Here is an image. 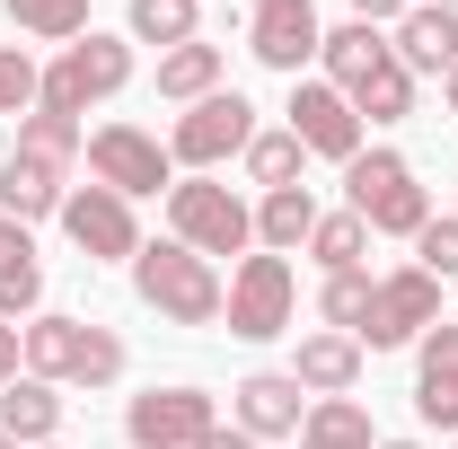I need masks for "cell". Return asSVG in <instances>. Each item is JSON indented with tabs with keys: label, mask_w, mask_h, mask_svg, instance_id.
<instances>
[{
	"label": "cell",
	"mask_w": 458,
	"mask_h": 449,
	"mask_svg": "<svg viewBox=\"0 0 458 449\" xmlns=\"http://www.w3.org/2000/svg\"><path fill=\"white\" fill-rule=\"evenodd\" d=\"M132 291H141V309H159L168 326H221V300H229V282L212 274V256H194V247H176V238H150V247L132 256Z\"/></svg>",
	"instance_id": "1"
},
{
	"label": "cell",
	"mask_w": 458,
	"mask_h": 449,
	"mask_svg": "<svg viewBox=\"0 0 458 449\" xmlns=\"http://www.w3.org/2000/svg\"><path fill=\"white\" fill-rule=\"evenodd\" d=\"M344 212H361L370 238H414V229L432 221V194L414 185L405 150H361V159L344 168Z\"/></svg>",
	"instance_id": "2"
},
{
	"label": "cell",
	"mask_w": 458,
	"mask_h": 449,
	"mask_svg": "<svg viewBox=\"0 0 458 449\" xmlns=\"http://www.w3.org/2000/svg\"><path fill=\"white\" fill-rule=\"evenodd\" d=\"M168 238L194 256H247L256 247V212L229 194L221 176H176L168 185Z\"/></svg>",
	"instance_id": "3"
},
{
	"label": "cell",
	"mask_w": 458,
	"mask_h": 449,
	"mask_svg": "<svg viewBox=\"0 0 458 449\" xmlns=\"http://www.w3.org/2000/svg\"><path fill=\"white\" fill-rule=\"evenodd\" d=\"M114 89H132V45L89 27L80 45H62V54H54L45 89H36V106H45V114H71V123H80V114L98 106V97H114Z\"/></svg>",
	"instance_id": "4"
},
{
	"label": "cell",
	"mask_w": 458,
	"mask_h": 449,
	"mask_svg": "<svg viewBox=\"0 0 458 449\" xmlns=\"http://www.w3.org/2000/svg\"><path fill=\"white\" fill-rule=\"evenodd\" d=\"M247 141H256V106H247L238 89H212V97H194V106L168 123V159L185 176H212L221 159H247Z\"/></svg>",
	"instance_id": "5"
},
{
	"label": "cell",
	"mask_w": 458,
	"mask_h": 449,
	"mask_svg": "<svg viewBox=\"0 0 458 449\" xmlns=\"http://www.w3.org/2000/svg\"><path fill=\"white\" fill-rule=\"evenodd\" d=\"M291 309H300V274H291V256H238V274H229V300H221V318H229V335L238 343H274L291 335Z\"/></svg>",
	"instance_id": "6"
},
{
	"label": "cell",
	"mask_w": 458,
	"mask_h": 449,
	"mask_svg": "<svg viewBox=\"0 0 458 449\" xmlns=\"http://www.w3.org/2000/svg\"><path fill=\"white\" fill-rule=\"evenodd\" d=\"M80 159H89V176H98V185H114L123 203H141V194H168V185H176L168 141H159V132H141V123H98Z\"/></svg>",
	"instance_id": "7"
},
{
	"label": "cell",
	"mask_w": 458,
	"mask_h": 449,
	"mask_svg": "<svg viewBox=\"0 0 458 449\" xmlns=\"http://www.w3.org/2000/svg\"><path fill=\"white\" fill-rule=\"evenodd\" d=\"M432 326H441V282L423 274V265H397V274H379V291H370L361 352H405V343H423Z\"/></svg>",
	"instance_id": "8"
},
{
	"label": "cell",
	"mask_w": 458,
	"mask_h": 449,
	"mask_svg": "<svg viewBox=\"0 0 458 449\" xmlns=\"http://www.w3.org/2000/svg\"><path fill=\"white\" fill-rule=\"evenodd\" d=\"M62 238L89 256V265H132L141 256V221L114 185H71L62 194Z\"/></svg>",
	"instance_id": "9"
},
{
	"label": "cell",
	"mask_w": 458,
	"mask_h": 449,
	"mask_svg": "<svg viewBox=\"0 0 458 449\" xmlns=\"http://www.w3.org/2000/svg\"><path fill=\"white\" fill-rule=\"evenodd\" d=\"M203 432H221V396H203V388H141L123 405L132 449H194Z\"/></svg>",
	"instance_id": "10"
},
{
	"label": "cell",
	"mask_w": 458,
	"mask_h": 449,
	"mask_svg": "<svg viewBox=\"0 0 458 449\" xmlns=\"http://www.w3.org/2000/svg\"><path fill=\"white\" fill-rule=\"evenodd\" d=\"M291 141L309 150V159H335V168H352L361 159V114H352V97H344L335 80H291Z\"/></svg>",
	"instance_id": "11"
},
{
	"label": "cell",
	"mask_w": 458,
	"mask_h": 449,
	"mask_svg": "<svg viewBox=\"0 0 458 449\" xmlns=\"http://www.w3.org/2000/svg\"><path fill=\"white\" fill-rule=\"evenodd\" d=\"M318 45H327V18H318V0H256V9H247V54L265 62V71L300 80V71L318 62Z\"/></svg>",
	"instance_id": "12"
},
{
	"label": "cell",
	"mask_w": 458,
	"mask_h": 449,
	"mask_svg": "<svg viewBox=\"0 0 458 449\" xmlns=\"http://www.w3.org/2000/svg\"><path fill=\"white\" fill-rule=\"evenodd\" d=\"M229 423H238L247 441H300V423H309V388H300L291 370H256V379L229 388Z\"/></svg>",
	"instance_id": "13"
},
{
	"label": "cell",
	"mask_w": 458,
	"mask_h": 449,
	"mask_svg": "<svg viewBox=\"0 0 458 449\" xmlns=\"http://www.w3.org/2000/svg\"><path fill=\"white\" fill-rule=\"evenodd\" d=\"M388 54L414 71V80H450V62H458V9H405L397 27H388Z\"/></svg>",
	"instance_id": "14"
},
{
	"label": "cell",
	"mask_w": 458,
	"mask_h": 449,
	"mask_svg": "<svg viewBox=\"0 0 458 449\" xmlns=\"http://www.w3.org/2000/svg\"><path fill=\"white\" fill-rule=\"evenodd\" d=\"M414 414L432 423V432H450L458 441V326L441 318L432 335H423V370H414Z\"/></svg>",
	"instance_id": "15"
},
{
	"label": "cell",
	"mask_w": 458,
	"mask_h": 449,
	"mask_svg": "<svg viewBox=\"0 0 458 449\" xmlns=\"http://www.w3.org/2000/svg\"><path fill=\"white\" fill-rule=\"evenodd\" d=\"M62 176H71V168H45V159L9 150V159H0V221H27V229L62 221V194H71Z\"/></svg>",
	"instance_id": "16"
},
{
	"label": "cell",
	"mask_w": 458,
	"mask_h": 449,
	"mask_svg": "<svg viewBox=\"0 0 458 449\" xmlns=\"http://www.w3.org/2000/svg\"><path fill=\"white\" fill-rule=\"evenodd\" d=\"M80 343H89V318H62V309H36V318L18 326L27 379H54V388H71V370H80Z\"/></svg>",
	"instance_id": "17"
},
{
	"label": "cell",
	"mask_w": 458,
	"mask_h": 449,
	"mask_svg": "<svg viewBox=\"0 0 458 449\" xmlns=\"http://www.w3.org/2000/svg\"><path fill=\"white\" fill-rule=\"evenodd\" d=\"M291 379H300L309 396H352V388H361V343L335 335V326L300 335V352H291Z\"/></svg>",
	"instance_id": "18"
},
{
	"label": "cell",
	"mask_w": 458,
	"mask_h": 449,
	"mask_svg": "<svg viewBox=\"0 0 458 449\" xmlns=\"http://www.w3.org/2000/svg\"><path fill=\"white\" fill-rule=\"evenodd\" d=\"M379 62H397L388 54V27H361V18H344V27H327V45H318V80H335L344 97L379 71Z\"/></svg>",
	"instance_id": "19"
},
{
	"label": "cell",
	"mask_w": 458,
	"mask_h": 449,
	"mask_svg": "<svg viewBox=\"0 0 458 449\" xmlns=\"http://www.w3.org/2000/svg\"><path fill=\"white\" fill-rule=\"evenodd\" d=\"M0 432H9L18 449L62 441V388H54V379H27V370H18V379L0 388Z\"/></svg>",
	"instance_id": "20"
},
{
	"label": "cell",
	"mask_w": 458,
	"mask_h": 449,
	"mask_svg": "<svg viewBox=\"0 0 458 449\" xmlns=\"http://www.w3.org/2000/svg\"><path fill=\"white\" fill-rule=\"evenodd\" d=\"M309 229H318V194H309V185H283V194L256 203V247H265V256H300Z\"/></svg>",
	"instance_id": "21"
},
{
	"label": "cell",
	"mask_w": 458,
	"mask_h": 449,
	"mask_svg": "<svg viewBox=\"0 0 458 449\" xmlns=\"http://www.w3.org/2000/svg\"><path fill=\"white\" fill-rule=\"evenodd\" d=\"M300 449H379L361 396H309V423H300Z\"/></svg>",
	"instance_id": "22"
},
{
	"label": "cell",
	"mask_w": 458,
	"mask_h": 449,
	"mask_svg": "<svg viewBox=\"0 0 458 449\" xmlns=\"http://www.w3.org/2000/svg\"><path fill=\"white\" fill-rule=\"evenodd\" d=\"M221 71H229V54L221 45H176V54H159V97H176V106H194V97H212L221 89Z\"/></svg>",
	"instance_id": "23"
},
{
	"label": "cell",
	"mask_w": 458,
	"mask_h": 449,
	"mask_svg": "<svg viewBox=\"0 0 458 449\" xmlns=\"http://www.w3.org/2000/svg\"><path fill=\"white\" fill-rule=\"evenodd\" d=\"M123 27H132V45H159V54H176V45H194V27H203V0H132V9H123Z\"/></svg>",
	"instance_id": "24"
},
{
	"label": "cell",
	"mask_w": 458,
	"mask_h": 449,
	"mask_svg": "<svg viewBox=\"0 0 458 449\" xmlns=\"http://www.w3.org/2000/svg\"><path fill=\"white\" fill-rule=\"evenodd\" d=\"M309 256H318V274H352V265L370 256V221H361V212H318Z\"/></svg>",
	"instance_id": "25"
},
{
	"label": "cell",
	"mask_w": 458,
	"mask_h": 449,
	"mask_svg": "<svg viewBox=\"0 0 458 449\" xmlns=\"http://www.w3.org/2000/svg\"><path fill=\"white\" fill-rule=\"evenodd\" d=\"M370 291H379V282H370V265H352V274H327V282H318V318H327L335 335H352V343H361Z\"/></svg>",
	"instance_id": "26"
},
{
	"label": "cell",
	"mask_w": 458,
	"mask_h": 449,
	"mask_svg": "<svg viewBox=\"0 0 458 449\" xmlns=\"http://www.w3.org/2000/svg\"><path fill=\"white\" fill-rule=\"evenodd\" d=\"M352 114H361V123H405V114H414V71H405V62H379V71L352 89Z\"/></svg>",
	"instance_id": "27"
},
{
	"label": "cell",
	"mask_w": 458,
	"mask_h": 449,
	"mask_svg": "<svg viewBox=\"0 0 458 449\" xmlns=\"http://www.w3.org/2000/svg\"><path fill=\"white\" fill-rule=\"evenodd\" d=\"M9 18L36 45H80L89 36V0H9Z\"/></svg>",
	"instance_id": "28"
},
{
	"label": "cell",
	"mask_w": 458,
	"mask_h": 449,
	"mask_svg": "<svg viewBox=\"0 0 458 449\" xmlns=\"http://www.w3.org/2000/svg\"><path fill=\"white\" fill-rule=\"evenodd\" d=\"M18 150H27V159H45V168H71V159H80V150H89V132H80V123H71V114H18Z\"/></svg>",
	"instance_id": "29"
},
{
	"label": "cell",
	"mask_w": 458,
	"mask_h": 449,
	"mask_svg": "<svg viewBox=\"0 0 458 449\" xmlns=\"http://www.w3.org/2000/svg\"><path fill=\"white\" fill-rule=\"evenodd\" d=\"M300 168H309V150L291 141V123H283V132H256V141H247V176H256L265 194H283V185H300Z\"/></svg>",
	"instance_id": "30"
},
{
	"label": "cell",
	"mask_w": 458,
	"mask_h": 449,
	"mask_svg": "<svg viewBox=\"0 0 458 449\" xmlns=\"http://www.w3.org/2000/svg\"><path fill=\"white\" fill-rule=\"evenodd\" d=\"M123 379V335L114 326H89V343H80V370H71V388H114Z\"/></svg>",
	"instance_id": "31"
},
{
	"label": "cell",
	"mask_w": 458,
	"mask_h": 449,
	"mask_svg": "<svg viewBox=\"0 0 458 449\" xmlns=\"http://www.w3.org/2000/svg\"><path fill=\"white\" fill-rule=\"evenodd\" d=\"M36 309H45V265H36V256H27V265H0V318L27 326Z\"/></svg>",
	"instance_id": "32"
},
{
	"label": "cell",
	"mask_w": 458,
	"mask_h": 449,
	"mask_svg": "<svg viewBox=\"0 0 458 449\" xmlns=\"http://www.w3.org/2000/svg\"><path fill=\"white\" fill-rule=\"evenodd\" d=\"M414 265H423L432 282H450V274H458V212H450V221L432 212V221L414 229Z\"/></svg>",
	"instance_id": "33"
},
{
	"label": "cell",
	"mask_w": 458,
	"mask_h": 449,
	"mask_svg": "<svg viewBox=\"0 0 458 449\" xmlns=\"http://www.w3.org/2000/svg\"><path fill=\"white\" fill-rule=\"evenodd\" d=\"M36 89H45V71L18 45H0V114H36Z\"/></svg>",
	"instance_id": "34"
},
{
	"label": "cell",
	"mask_w": 458,
	"mask_h": 449,
	"mask_svg": "<svg viewBox=\"0 0 458 449\" xmlns=\"http://www.w3.org/2000/svg\"><path fill=\"white\" fill-rule=\"evenodd\" d=\"M405 9H414V0H352V18H361V27H397Z\"/></svg>",
	"instance_id": "35"
},
{
	"label": "cell",
	"mask_w": 458,
	"mask_h": 449,
	"mask_svg": "<svg viewBox=\"0 0 458 449\" xmlns=\"http://www.w3.org/2000/svg\"><path fill=\"white\" fill-rule=\"evenodd\" d=\"M36 256V238H27V221H0V265H27Z\"/></svg>",
	"instance_id": "36"
},
{
	"label": "cell",
	"mask_w": 458,
	"mask_h": 449,
	"mask_svg": "<svg viewBox=\"0 0 458 449\" xmlns=\"http://www.w3.org/2000/svg\"><path fill=\"white\" fill-rule=\"evenodd\" d=\"M18 370H27V352H18V326H9V318H0V388H9V379H18Z\"/></svg>",
	"instance_id": "37"
},
{
	"label": "cell",
	"mask_w": 458,
	"mask_h": 449,
	"mask_svg": "<svg viewBox=\"0 0 458 449\" xmlns=\"http://www.w3.org/2000/svg\"><path fill=\"white\" fill-rule=\"evenodd\" d=\"M194 449H265V441H247L238 423H221V432H203V441H194Z\"/></svg>",
	"instance_id": "38"
},
{
	"label": "cell",
	"mask_w": 458,
	"mask_h": 449,
	"mask_svg": "<svg viewBox=\"0 0 458 449\" xmlns=\"http://www.w3.org/2000/svg\"><path fill=\"white\" fill-rule=\"evenodd\" d=\"M441 106H450V114H458V62H450V80H441Z\"/></svg>",
	"instance_id": "39"
},
{
	"label": "cell",
	"mask_w": 458,
	"mask_h": 449,
	"mask_svg": "<svg viewBox=\"0 0 458 449\" xmlns=\"http://www.w3.org/2000/svg\"><path fill=\"white\" fill-rule=\"evenodd\" d=\"M379 449H423V441H379Z\"/></svg>",
	"instance_id": "40"
},
{
	"label": "cell",
	"mask_w": 458,
	"mask_h": 449,
	"mask_svg": "<svg viewBox=\"0 0 458 449\" xmlns=\"http://www.w3.org/2000/svg\"><path fill=\"white\" fill-rule=\"evenodd\" d=\"M423 9H458V0H423Z\"/></svg>",
	"instance_id": "41"
},
{
	"label": "cell",
	"mask_w": 458,
	"mask_h": 449,
	"mask_svg": "<svg viewBox=\"0 0 458 449\" xmlns=\"http://www.w3.org/2000/svg\"><path fill=\"white\" fill-rule=\"evenodd\" d=\"M0 449H18V441H9V432H0Z\"/></svg>",
	"instance_id": "42"
},
{
	"label": "cell",
	"mask_w": 458,
	"mask_h": 449,
	"mask_svg": "<svg viewBox=\"0 0 458 449\" xmlns=\"http://www.w3.org/2000/svg\"><path fill=\"white\" fill-rule=\"evenodd\" d=\"M45 449H62V441H45Z\"/></svg>",
	"instance_id": "43"
}]
</instances>
